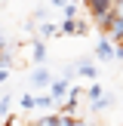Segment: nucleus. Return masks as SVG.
Wrapping results in <instances>:
<instances>
[{"mask_svg":"<svg viewBox=\"0 0 123 126\" xmlns=\"http://www.w3.org/2000/svg\"><path fill=\"white\" fill-rule=\"evenodd\" d=\"M83 95H86V89H80V86H71V92H68V98H65V102L59 105V114H74Z\"/></svg>","mask_w":123,"mask_h":126,"instance_id":"nucleus-1","label":"nucleus"},{"mask_svg":"<svg viewBox=\"0 0 123 126\" xmlns=\"http://www.w3.org/2000/svg\"><path fill=\"white\" fill-rule=\"evenodd\" d=\"M95 59H102V62H114L117 59V46L111 43V37L102 34V40L95 43Z\"/></svg>","mask_w":123,"mask_h":126,"instance_id":"nucleus-2","label":"nucleus"},{"mask_svg":"<svg viewBox=\"0 0 123 126\" xmlns=\"http://www.w3.org/2000/svg\"><path fill=\"white\" fill-rule=\"evenodd\" d=\"M68 92H71V86H68V77H62V80H52V86H49V98H52L55 105H62L68 98Z\"/></svg>","mask_w":123,"mask_h":126,"instance_id":"nucleus-3","label":"nucleus"},{"mask_svg":"<svg viewBox=\"0 0 123 126\" xmlns=\"http://www.w3.org/2000/svg\"><path fill=\"white\" fill-rule=\"evenodd\" d=\"M31 86H37V89L52 86V77H49V71H46L43 65H37V71H31Z\"/></svg>","mask_w":123,"mask_h":126,"instance_id":"nucleus-4","label":"nucleus"},{"mask_svg":"<svg viewBox=\"0 0 123 126\" xmlns=\"http://www.w3.org/2000/svg\"><path fill=\"white\" fill-rule=\"evenodd\" d=\"M74 71H77V74H80V77H86V80H95V74H98V68H95V65H92V62H89V59H80V62H77V65H74Z\"/></svg>","mask_w":123,"mask_h":126,"instance_id":"nucleus-5","label":"nucleus"},{"mask_svg":"<svg viewBox=\"0 0 123 126\" xmlns=\"http://www.w3.org/2000/svg\"><path fill=\"white\" fill-rule=\"evenodd\" d=\"M31 55H34L37 65H43V62H46V40H43V37L31 40Z\"/></svg>","mask_w":123,"mask_h":126,"instance_id":"nucleus-6","label":"nucleus"},{"mask_svg":"<svg viewBox=\"0 0 123 126\" xmlns=\"http://www.w3.org/2000/svg\"><path fill=\"white\" fill-rule=\"evenodd\" d=\"M86 98H89V105H95L98 98H105V89H102V86H98V83H92L89 89H86Z\"/></svg>","mask_w":123,"mask_h":126,"instance_id":"nucleus-7","label":"nucleus"},{"mask_svg":"<svg viewBox=\"0 0 123 126\" xmlns=\"http://www.w3.org/2000/svg\"><path fill=\"white\" fill-rule=\"evenodd\" d=\"M34 126H59V111H55V114H43V117H37Z\"/></svg>","mask_w":123,"mask_h":126,"instance_id":"nucleus-8","label":"nucleus"},{"mask_svg":"<svg viewBox=\"0 0 123 126\" xmlns=\"http://www.w3.org/2000/svg\"><path fill=\"white\" fill-rule=\"evenodd\" d=\"M59 34H77V18H62Z\"/></svg>","mask_w":123,"mask_h":126,"instance_id":"nucleus-9","label":"nucleus"},{"mask_svg":"<svg viewBox=\"0 0 123 126\" xmlns=\"http://www.w3.org/2000/svg\"><path fill=\"white\" fill-rule=\"evenodd\" d=\"M111 105H114V95H111V92H105V98H98L95 105H89L92 111H105V108H111Z\"/></svg>","mask_w":123,"mask_h":126,"instance_id":"nucleus-10","label":"nucleus"},{"mask_svg":"<svg viewBox=\"0 0 123 126\" xmlns=\"http://www.w3.org/2000/svg\"><path fill=\"white\" fill-rule=\"evenodd\" d=\"M9 108H12V92H6V95L0 98V117H3V120L9 117Z\"/></svg>","mask_w":123,"mask_h":126,"instance_id":"nucleus-11","label":"nucleus"},{"mask_svg":"<svg viewBox=\"0 0 123 126\" xmlns=\"http://www.w3.org/2000/svg\"><path fill=\"white\" fill-rule=\"evenodd\" d=\"M18 105H22L25 111H31V108H37V95H31V92H25V95L18 98Z\"/></svg>","mask_w":123,"mask_h":126,"instance_id":"nucleus-12","label":"nucleus"},{"mask_svg":"<svg viewBox=\"0 0 123 126\" xmlns=\"http://www.w3.org/2000/svg\"><path fill=\"white\" fill-rule=\"evenodd\" d=\"M52 34H59V28L52 22H40V37H52Z\"/></svg>","mask_w":123,"mask_h":126,"instance_id":"nucleus-13","label":"nucleus"},{"mask_svg":"<svg viewBox=\"0 0 123 126\" xmlns=\"http://www.w3.org/2000/svg\"><path fill=\"white\" fill-rule=\"evenodd\" d=\"M9 65H12V49L6 46L3 52H0V71H3V68H9Z\"/></svg>","mask_w":123,"mask_h":126,"instance_id":"nucleus-14","label":"nucleus"},{"mask_svg":"<svg viewBox=\"0 0 123 126\" xmlns=\"http://www.w3.org/2000/svg\"><path fill=\"white\" fill-rule=\"evenodd\" d=\"M59 126H77V117L74 114H59Z\"/></svg>","mask_w":123,"mask_h":126,"instance_id":"nucleus-15","label":"nucleus"},{"mask_svg":"<svg viewBox=\"0 0 123 126\" xmlns=\"http://www.w3.org/2000/svg\"><path fill=\"white\" fill-rule=\"evenodd\" d=\"M77 34H80V37L89 34V22H86V18H77Z\"/></svg>","mask_w":123,"mask_h":126,"instance_id":"nucleus-16","label":"nucleus"},{"mask_svg":"<svg viewBox=\"0 0 123 126\" xmlns=\"http://www.w3.org/2000/svg\"><path fill=\"white\" fill-rule=\"evenodd\" d=\"M62 12H65V18H77V6H74V3H68Z\"/></svg>","mask_w":123,"mask_h":126,"instance_id":"nucleus-17","label":"nucleus"},{"mask_svg":"<svg viewBox=\"0 0 123 126\" xmlns=\"http://www.w3.org/2000/svg\"><path fill=\"white\" fill-rule=\"evenodd\" d=\"M49 105H52L49 95H37V108H49Z\"/></svg>","mask_w":123,"mask_h":126,"instance_id":"nucleus-18","label":"nucleus"},{"mask_svg":"<svg viewBox=\"0 0 123 126\" xmlns=\"http://www.w3.org/2000/svg\"><path fill=\"white\" fill-rule=\"evenodd\" d=\"M49 3H52V6H62V9H65V6L71 3V0H49Z\"/></svg>","mask_w":123,"mask_h":126,"instance_id":"nucleus-19","label":"nucleus"},{"mask_svg":"<svg viewBox=\"0 0 123 126\" xmlns=\"http://www.w3.org/2000/svg\"><path fill=\"white\" fill-rule=\"evenodd\" d=\"M6 77H9V68H3V71H0V83H3Z\"/></svg>","mask_w":123,"mask_h":126,"instance_id":"nucleus-20","label":"nucleus"},{"mask_svg":"<svg viewBox=\"0 0 123 126\" xmlns=\"http://www.w3.org/2000/svg\"><path fill=\"white\" fill-rule=\"evenodd\" d=\"M6 46H9V43H6V40H3V37H0V52H3V49H6Z\"/></svg>","mask_w":123,"mask_h":126,"instance_id":"nucleus-21","label":"nucleus"},{"mask_svg":"<svg viewBox=\"0 0 123 126\" xmlns=\"http://www.w3.org/2000/svg\"><path fill=\"white\" fill-rule=\"evenodd\" d=\"M117 59H123V46H117Z\"/></svg>","mask_w":123,"mask_h":126,"instance_id":"nucleus-22","label":"nucleus"},{"mask_svg":"<svg viewBox=\"0 0 123 126\" xmlns=\"http://www.w3.org/2000/svg\"><path fill=\"white\" fill-rule=\"evenodd\" d=\"M83 3H92V0H83Z\"/></svg>","mask_w":123,"mask_h":126,"instance_id":"nucleus-23","label":"nucleus"},{"mask_svg":"<svg viewBox=\"0 0 123 126\" xmlns=\"http://www.w3.org/2000/svg\"><path fill=\"white\" fill-rule=\"evenodd\" d=\"M31 126H34V123H31Z\"/></svg>","mask_w":123,"mask_h":126,"instance_id":"nucleus-24","label":"nucleus"}]
</instances>
